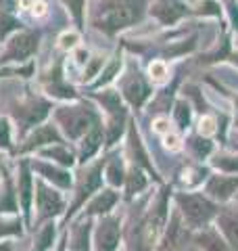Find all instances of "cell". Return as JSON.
<instances>
[{"label": "cell", "mask_w": 238, "mask_h": 251, "mask_svg": "<svg viewBox=\"0 0 238 251\" xmlns=\"http://www.w3.org/2000/svg\"><path fill=\"white\" fill-rule=\"evenodd\" d=\"M140 13H142V0H107L98 27L107 31H117L136 21Z\"/></svg>", "instance_id": "6da1fadb"}, {"label": "cell", "mask_w": 238, "mask_h": 251, "mask_svg": "<svg viewBox=\"0 0 238 251\" xmlns=\"http://www.w3.org/2000/svg\"><path fill=\"white\" fill-rule=\"evenodd\" d=\"M178 205L190 228H205L211 222V218L217 214V207L207 197L194 195V193L178 195Z\"/></svg>", "instance_id": "7a4b0ae2"}, {"label": "cell", "mask_w": 238, "mask_h": 251, "mask_svg": "<svg viewBox=\"0 0 238 251\" xmlns=\"http://www.w3.org/2000/svg\"><path fill=\"white\" fill-rule=\"evenodd\" d=\"M165 220H167V197L163 195L161 201H159V205L155 209H150V214L144 218V222L140 224L136 251H150L155 247L159 234L163 230Z\"/></svg>", "instance_id": "3957f363"}, {"label": "cell", "mask_w": 238, "mask_h": 251, "mask_svg": "<svg viewBox=\"0 0 238 251\" xmlns=\"http://www.w3.org/2000/svg\"><path fill=\"white\" fill-rule=\"evenodd\" d=\"M188 13V6L182 2V0H157L153 4V15L155 17L165 23V25H171V23H176L180 17H184Z\"/></svg>", "instance_id": "277c9868"}, {"label": "cell", "mask_w": 238, "mask_h": 251, "mask_svg": "<svg viewBox=\"0 0 238 251\" xmlns=\"http://www.w3.org/2000/svg\"><path fill=\"white\" fill-rule=\"evenodd\" d=\"M119 245V220L107 218L98 224L96 230V247L98 251H115Z\"/></svg>", "instance_id": "5b68a950"}, {"label": "cell", "mask_w": 238, "mask_h": 251, "mask_svg": "<svg viewBox=\"0 0 238 251\" xmlns=\"http://www.w3.org/2000/svg\"><path fill=\"white\" fill-rule=\"evenodd\" d=\"M61 122L65 124V130L71 138L82 136L86 130H88V124L92 122V115L86 111H79V109H69V111H61Z\"/></svg>", "instance_id": "8992f818"}, {"label": "cell", "mask_w": 238, "mask_h": 251, "mask_svg": "<svg viewBox=\"0 0 238 251\" xmlns=\"http://www.w3.org/2000/svg\"><path fill=\"white\" fill-rule=\"evenodd\" d=\"M184 245H186V228L182 224V218L173 216L167 226V232H165L163 245L159 251H182Z\"/></svg>", "instance_id": "52a82bcc"}, {"label": "cell", "mask_w": 238, "mask_h": 251, "mask_svg": "<svg viewBox=\"0 0 238 251\" xmlns=\"http://www.w3.org/2000/svg\"><path fill=\"white\" fill-rule=\"evenodd\" d=\"M238 191V178L234 176H213L207 182V193L213 199L226 201Z\"/></svg>", "instance_id": "ba28073f"}, {"label": "cell", "mask_w": 238, "mask_h": 251, "mask_svg": "<svg viewBox=\"0 0 238 251\" xmlns=\"http://www.w3.org/2000/svg\"><path fill=\"white\" fill-rule=\"evenodd\" d=\"M217 226H219V230L224 232L230 249L238 251V211L228 209V211H224V214H219Z\"/></svg>", "instance_id": "9c48e42d"}, {"label": "cell", "mask_w": 238, "mask_h": 251, "mask_svg": "<svg viewBox=\"0 0 238 251\" xmlns=\"http://www.w3.org/2000/svg\"><path fill=\"white\" fill-rule=\"evenodd\" d=\"M123 92H125V99H128L134 107H140V105L148 99L150 88L146 86V82L142 80V77H138V75H136V77H132V80H130L128 84H125Z\"/></svg>", "instance_id": "30bf717a"}, {"label": "cell", "mask_w": 238, "mask_h": 251, "mask_svg": "<svg viewBox=\"0 0 238 251\" xmlns=\"http://www.w3.org/2000/svg\"><path fill=\"white\" fill-rule=\"evenodd\" d=\"M34 49H36V38L29 36V34H21L11 42L9 57L11 59H25V57H29V54L34 52Z\"/></svg>", "instance_id": "8fae6325"}, {"label": "cell", "mask_w": 238, "mask_h": 251, "mask_svg": "<svg viewBox=\"0 0 238 251\" xmlns=\"http://www.w3.org/2000/svg\"><path fill=\"white\" fill-rule=\"evenodd\" d=\"M38 203H40V209H42L44 216H50V214H57V211L63 207V201L59 197V193L48 191L46 186H38Z\"/></svg>", "instance_id": "7c38bea8"}, {"label": "cell", "mask_w": 238, "mask_h": 251, "mask_svg": "<svg viewBox=\"0 0 238 251\" xmlns=\"http://www.w3.org/2000/svg\"><path fill=\"white\" fill-rule=\"evenodd\" d=\"M198 245L205 247L207 251H232L228 243L219 239V234L215 230H203V234L198 237Z\"/></svg>", "instance_id": "4fadbf2b"}, {"label": "cell", "mask_w": 238, "mask_h": 251, "mask_svg": "<svg viewBox=\"0 0 238 251\" xmlns=\"http://www.w3.org/2000/svg\"><path fill=\"white\" fill-rule=\"evenodd\" d=\"M100 143H102V132H100L98 126H94L88 134H86L84 147H82V157H84V159H88V157L100 147Z\"/></svg>", "instance_id": "5bb4252c"}, {"label": "cell", "mask_w": 238, "mask_h": 251, "mask_svg": "<svg viewBox=\"0 0 238 251\" xmlns=\"http://www.w3.org/2000/svg\"><path fill=\"white\" fill-rule=\"evenodd\" d=\"M115 201H117V195L111 193V191H105V193H100L98 197L92 201L90 211H92V214H105V211H109L111 207L115 205Z\"/></svg>", "instance_id": "9a60e30c"}, {"label": "cell", "mask_w": 238, "mask_h": 251, "mask_svg": "<svg viewBox=\"0 0 238 251\" xmlns=\"http://www.w3.org/2000/svg\"><path fill=\"white\" fill-rule=\"evenodd\" d=\"M57 143L59 140V134L54 132V128L52 126H42L40 130H36V134L29 138V145H27V149H31V147H38V145H44V143Z\"/></svg>", "instance_id": "2e32d148"}, {"label": "cell", "mask_w": 238, "mask_h": 251, "mask_svg": "<svg viewBox=\"0 0 238 251\" xmlns=\"http://www.w3.org/2000/svg\"><path fill=\"white\" fill-rule=\"evenodd\" d=\"M38 172H42V174L52 180V182H57L59 186H69L71 184V178L67 172H63V170H54V168H48V166H36Z\"/></svg>", "instance_id": "e0dca14e"}, {"label": "cell", "mask_w": 238, "mask_h": 251, "mask_svg": "<svg viewBox=\"0 0 238 251\" xmlns=\"http://www.w3.org/2000/svg\"><path fill=\"white\" fill-rule=\"evenodd\" d=\"M19 195H21V203H23V209L29 207L31 203V176L27 170L21 172V186H19Z\"/></svg>", "instance_id": "ac0fdd59"}, {"label": "cell", "mask_w": 238, "mask_h": 251, "mask_svg": "<svg viewBox=\"0 0 238 251\" xmlns=\"http://www.w3.org/2000/svg\"><path fill=\"white\" fill-rule=\"evenodd\" d=\"M213 166L219 168L221 172H238V157H232V155H217L213 159Z\"/></svg>", "instance_id": "d6986e66"}, {"label": "cell", "mask_w": 238, "mask_h": 251, "mask_svg": "<svg viewBox=\"0 0 238 251\" xmlns=\"http://www.w3.org/2000/svg\"><path fill=\"white\" fill-rule=\"evenodd\" d=\"M188 145L194 151L196 157H205V155H209V151H211V143L207 138H203V136H192L188 140Z\"/></svg>", "instance_id": "ffe728a7"}, {"label": "cell", "mask_w": 238, "mask_h": 251, "mask_svg": "<svg viewBox=\"0 0 238 251\" xmlns=\"http://www.w3.org/2000/svg\"><path fill=\"white\" fill-rule=\"evenodd\" d=\"M98 182H100V178H98V170H94L92 174L88 176V180L84 182V186H82V191H79V197H77V203H82V199L84 197H88V195L94 191V188H98ZM75 203V205H77Z\"/></svg>", "instance_id": "44dd1931"}, {"label": "cell", "mask_w": 238, "mask_h": 251, "mask_svg": "<svg viewBox=\"0 0 238 251\" xmlns=\"http://www.w3.org/2000/svg\"><path fill=\"white\" fill-rule=\"evenodd\" d=\"M88 226H79L73 237V251H88Z\"/></svg>", "instance_id": "7402d4cb"}, {"label": "cell", "mask_w": 238, "mask_h": 251, "mask_svg": "<svg viewBox=\"0 0 238 251\" xmlns=\"http://www.w3.org/2000/svg\"><path fill=\"white\" fill-rule=\"evenodd\" d=\"M144 184H146V178L142 176V172L132 170V174L128 176V193H138L144 188Z\"/></svg>", "instance_id": "603a6c76"}, {"label": "cell", "mask_w": 238, "mask_h": 251, "mask_svg": "<svg viewBox=\"0 0 238 251\" xmlns=\"http://www.w3.org/2000/svg\"><path fill=\"white\" fill-rule=\"evenodd\" d=\"M176 122L180 124V128H186L190 124V107L184 100H178L176 103Z\"/></svg>", "instance_id": "cb8c5ba5"}, {"label": "cell", "mask_w": 238, "mask_h": 251, "mask_svg": "<svg viewBox=\"0 0 238 251\" xmlns=\"http://www.w3.org/2000/svg\"><path fill=\"white\" fill-rule=\"evenodd\" d=\"M148 74H150V77H153L155 82H163L165 77H167V67H165V63L155 61V63H150Z\"/></svg>", "instance_id": "d4e9b609"}, {"label": "cell", "mask_w": 238, "mask_h": 251, "mask_svg": "<svg viewBox=\"0 0 238 251\" xmlns=\"http://www.w3.org/2000/svg\"><path fill=\"white\" fill-rule=\"evenodd\" d=\"M107 176H109V182L111 184H121L123 182V168L119 161H113L107 170Z\"/></svg>", "instance_id": "484cf974"}, {"label": "cell", "mask_w": 238, "mask_h": 251, "mask_svg": "<svg viewBox=\"0 0 238 251\" xmlns=\"http://www.w3.org/2000/svg\"><path fill=\"white\" fill-rule=\"evenodd\" d=\"M46 155L48 157H54V159L57 161H61L63 166H71V163H73V157H71V153H67L65 149H50V151H46Z\"/></svg>", "instance_id": "4316f807"}, {"label": "cell", "mask_w": 238, "mask_h": 251, "mask_svg": "<svg viewBox=\"0 0 238 251\" xmlns=\"http://www.w3.org/2000/svg\"><path fill=\"white\" fill-rule=\"evenodd\" d=\"M130 143H132V151H134V155H136V159L142 163V166L150 168V166H148V161H146V155H144V151H142V145H140V140H138L136 134H132V136H130Z\"/></svg>", "instance_id": "83f0119b"}, {"label": "cell", "mask_w": 238, "mask_h": 251, "mask_svg": "<svg viewBox=\"0 0 238 251\" xmlns=\"http://www.w3.org/2000/svg\"><path fill=\"white\" fill-rule=\"evenodd\" d=\"M100 99H102V103H105V107L111 109V111H119V109H121V103H119V94L117 92H105Z\"/></svg>", "instance_id": "f1b7e54d"}, {"label": "cell", "mask_w": 238, "mask_h": 251, "mask_svg": "<svg viewBox=\"0 0 238 251\" xmlns=\"http://www.w3.org/2000/svg\"><path fill=\"white\" fill-rule=\"evenodd\" d=\"M11 145V128L6 120H0V147H9Z\"/></svg>", "instance_id": "f546056e"}, {"label": "cell", "mask_w": 238, "mask_h": 251, "mask_svg": "<svg viewBox=\"0 0 238 251\" xmlns=\"http://www.w3.org/2000/svg\"><path fill=\"white\" fill-rule=\"evenodd\" d=\"M215 132V120L213 117H203L201 120V134H213Z\"/></svg>", "instance_id": "4dcf8cb0"}, {"label": "cell", "mask_w": 238, "mask_h": 251, "mask_svg": "<svg viewBox=\"0 0 238 251\" xmlns=\"http://www.w3.org/2000/svg\"><path fill=\"white\" fill-rule=\"evenodd\" d=\"M17 27V21H13V19H9V17H2L0 19V36H6V31H11V29H15Z\"/></svg>", "instance_id": "1f68e13d"}, {"label": "cell", "mask_w": 238, "mask_h": 251, "mask_svg": "<svg viewBox=\"0 0 238 251\" xmlns=\"http://www.w3.org/2000/svg\"><path fill=\"white\" fill-rule=\"evenodd\" d=\"M65 2L69 4V9L73 11L75 19L82 21V6H84V0H65Z\"/></svg>", "instance_id": "d6a6232c"}, {"label": "cell", "mask_w": 238, "mask_h": 251, "mask_svg": "<svg viewBox=\"0 0 238 251\" xmlns=\"http://www.w3.org/2000/svg\"><path fill=\"white\" fill-rule=\"evenodd\" d=\"M52 237H54V230H52V226H48L44 232H42V239H40V249H46L52 243Z\"/></svg>", "instance_id": "836d02e7"}, {"label": "cell", "mask_w": 238, "mask_h": 251, "mask_svg": "<svg viewBox=\"0 0 238 251\" xmlns=\"http://www.w3.org/2000/svg\"><path fill=\"white\" fill-rule=\"evenodd\" d=\"M75 42H77V34H73V31H71V34H65L61 38V46H63V49H73Z\"/></svg>", "instance_id": "e575fe53"}, {"label": "cell", "mask_w": 238, "mask_h": 251, "mask_svg": "<svg viewBox=\"0 0 238 251\" xmlns=\"http://www.w3.org/2000/svg\"><path fill=\"white\" fill-rule=\"evenodd\" d=\"M117 69H119V61H113V63H111V67L105 72V75L100 77V84H107V82L111 80V77H113V75L117 74Z\"/></svg>", "instance_id": "d590c367"}, {"label": "cell", "mask_w": 238, "mask_h": 251, "mask_svg": "<svg viewBox=\"0 0 238 251\" xmlns=\"http://www.w3.org/2000/svg\"><path fill=\"white\" fill-rule=\"evenodd\" d=\"M102 65V59H94V63H92V65L88 67V72H86V75H84V80H90V77H94V75H96V72H98V67Z\"/></svg>", "instance_id": "8d00e7d4"}, {"label": "cell", "mask_w": 238, "mask_h": 251, "mask_svg": "<svg viewBox=\"0 0 238 251\" xmlns=\"http://www.w3.org/2000/svg\"><path fill=\"white\" fill-rule=\"evenodd\" d=\"M165 145H167V149H171V151H178L180 149V138L167 132V134H165Z\"/></svg>", "instance_id": "74e56055"}, {"label": "cell", "mask_w": 238, "mask_h": 251, "mask_svg": "<svg viewBox=\"0 0 238 251\" xmlns=\"http://www.w3.org/2000/svg\"><path fill=\"white\" fill-rule=\"evenodd\" d=\"M46 115V107H38V111H36V109H34V111H31L29 113V124H34V122H40V120H42V117Z\"/></svg>", "instance_id": "f35d334b"}, {"label": "cell", "mask_w": 238, "mask_h": 251, "mask_svg": "<svg viewBox=\"0 0 238 251\" xmlns=\"http://www.w3.org/2000/svg\"><path fill=\"white\" fill-rule=\"evenodd\" d=\"M155 130H157V132H163V134H167V132H169L167 120H157V122H155Z\"/></svg>", "instance_id": "ab89813d"}]
</instances>
